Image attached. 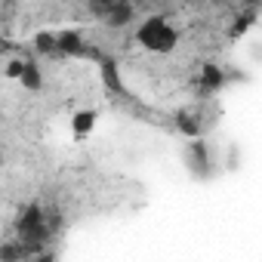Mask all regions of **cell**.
I'll return each mask as SVG.
<instances>
[{
	"instance_id": "cell-10",
	"label": "cell",
	"mask_w": 262,
	"mask_h": 262,
	"mask_svg": "<svg viewBox=\"0 0 262 262\" xmlns=\"http://www.w3.org/2000/svg\"><path fill=\"white\" fill-rule=\"evenodd\" d=\"M25 256H31V253H28V247H25L19 237H13L10 244L0 247V259H7V262H13V259H25Z\"/></svg>"
},
{
	"instance_id": "cell-2",
	"label": "cell",
	"mask_w": 262,
	"mask_h": 262,
	"mask_svg": "<svg viewBox=\"0 0 262 262\" xmlns=\"http://www.w3.org/2000/svg\"><path fill=\"white\" fill-rule=\"evenodd\" d=\"M53 56H65V59H93V62L102 59V53H99L96 47H90V43L83 40V34L74 31V28H65V31L56 34V53H53Z\"/></svg>"
},
{
	"instance_id": "cell-7",
	"label": "cell",
	"mask_w": 262,
	"mask_h": 262,
	"mask_svg": "<svg viewBox=\"0 0 262 262\" xmlns=\"http://www.w3.org/2000/svg\"><path fill=\"white\" fill-rule=\"evenodd\" d=\"M19 83H22L28 93H40V90H43V71H40V65H37L34 59H25V71H22Z\"/></svg>"
},
{
	"instance_id": "cell-11",
	"label": "cell",
	"mask_w": 262,
	"mask_h": 262,
	"mask_svg": "<svg viewBox=\"0 0 262 262\" xmlns=\"http://www.w3.org/2000/svg\"><path fill=\"white\" fill-rule=\"evenodd\" d=\"M34 53H40V56H53V53H56V34H53V31H40V34H34Z\"/></svg>"
},
{
	"instance_id": "cell-5",
	"label": "cell",
	"mask_w": 262,
	"mask_h": 262,
	"mask_svg": "<svg viewBox=\"0 0 262 262\" xmlns=\"http://www.w3.org/2000/svg\"><path fill=\"white\" fill-rule=\"evenodd\" d=\"M225 71H222V65H216V62H207V65H201V93L204 96H213V93H219L222 86H225Z\"/></svg>"
},
{
	"instance_id": "cell-6",
	"label": "cell",
	"mask_w": 262,
	"mask_h": 262,
	"mask_svg": "<svg viewBox=\"0 0 262 262\" xmlns=\"http://www.w3.org/2000/svg\"><path fill=\"white\" fill-rule=\"evenodd\" d=\"M96 120H99V114H96L93 108H80V111H74V114H71V133H74L77 139H86L93 129H96Z\"/></svg>"
},
{
	"instance_id": "cell-8",
	"label": "cell",
	"mask_w": 262,
	"mask_h": 262,
	"mask_svg": "<svg viewBox=\"0 0 262 262\" xmlns=\"http://www.w3.org/2000/svg\"><path fill=\"white\" fill-rule=\"evenodd\" d=\"M176 129L182 136H188V139H194V136H201V120H198V114L194 111H188V108H182V111H176Z\"/></svg>"
},
{
	"instance_id": "cell-4",
	"label": "cell",
	"mask_w": 262,
	"mask_h": 262,
	"mask_svg": "<svg viewBox=\"0 0 262 262\" xmlns=\"http://www.w3.org/2000/svg\"><path fill=\"white\" fill-rule=\"evenodd\" d=\"M133 19H136V7L129 4V0H117V4H111V7L102 13V22H105L108 28H126Z\"/></svg>"
},
{
	"instance_id": "cell-9",
	"label": "cell",
	"mask_w": 262,
	"mask_h": 262,
	"mask_svg": "<svg viewBox=\"0 0 262 262\" xmlns=\"http://www.w3.org/2000/svg\"><path fill=\"white\" fill-rule=\"evenodd\" d=\"M99 65H102V80H105L108 93L123 96V83H120V74H117V62H111V59H99Z\"/></svg>"
},
{
	"instance_id": "cell-14",
	"label": "cell",
	"mask_w": 262,
	"mask_h": 262,
	"mask_svg": "<svg viewBox=\"0 0 262 262\" xmlns=\"http://www.w3.org/2000/svg\"><path fill=\"white\" fill-rule=\"evenodd\" d=\"M207 4H222V0H207Z\"/></svg>"
},
{
	"instance_id": "cell-3",
	"label": "cell",
	"mask_w": 262,
	"mask_h": 262,
	"mask_svg": "<svg viewBox=\"0 0 262 262\" xmlns=\"http://www.w3.org/2000/svg\"><path fill=\"white\" fill-rule=\"evenodd\" d=\"M185 167H188V173L194 179H210L216 173L213 151H210V142L207 139H201V136L188 139V145H185Z\"/></svg>"
},
{
	"instance_id": "cell-1",
	"label": "cell",
	"mask_w": 262,
	"mask_h": 262,
	"mask_svg": "<svg viewBox=\"0 0 262 262\" xmlns=\"http://www.w3.org/2000/svg\"><path fill=\"white\" fill-rule=\"evenodd\" d=\"M136 43L148 53H158V56H167L179 47V31L173 28L170 19L164 16H145L136 28Z\"/></svg>"
},
{
	"instance_id": "cell-13",
	"label": "cell",
	"mask_w": 262,
	"mask_h": 262,
	"mask_svg": "<svg viewBox=\"0 0 262 262\" xmlns=\"http://www.w3.org/2000/svg\"><path fill=\"white\" fill-rule=\"evenodd\" d=\"M10 53H13V43L7 37H0V56H10Z\"/></svg>"
},
{
	"instance_id": "cell-12",
	"label": "cell",
	"mask_w": 262,
	"mask_h": 262,
	"mask_svg": "<svg viewBox=\"0 0 262 262\" xmlns=\"http://www.w3.org/2000/svg\"><path fill=\"white\" fill-rule=\"evenodd\" d=\"M22 71H25V59H10V62H7V68H4V74H7L10 80H19V77H22Z\"/></svg>"
}]
</instances>
